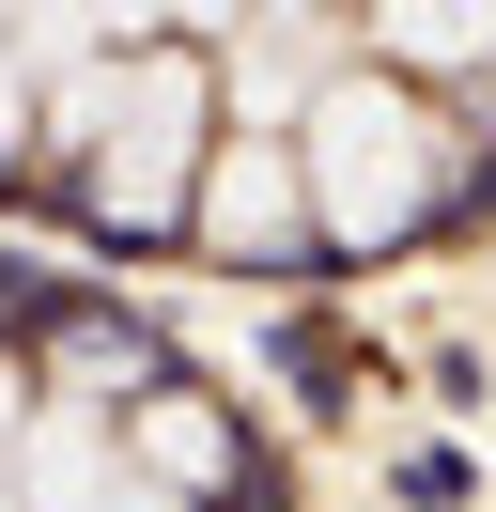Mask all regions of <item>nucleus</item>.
Segmentation results:
<instances>
[{"label":"nucleus","instance_id":"obj_7","mask_svg":"<svg viewBox=\"0 0 496 512\" xmlns=\"http://www.w3.org/2000/svg\"><path fill=\"white\" fill-rule=\"evenodd\" d=\"M109 512H186V497H171V481H140V466H124V497H109Z\"/></svg>","mask_w":496,"mask_h":512},{"label":"nucleus","instance_id":"obj_6","mask_svg":"<svg viewBox=\"0 0 496 512\" xmlns=\"http://www.w3.org/2000/svg\"><path fill=\"white\" fill-rule=\"evenodd\" d=\"M372 47H403V63H481L496 16H372Z\"/></svg>","mask_w":496,"mask_h":512},{"label":"nucleus","instance_id":"obj_1","mask_svg":"<svg viewBox=\"0 0 496 512\" xmlns=\"http://www.w3.org/2000/svg\"><path fill=\"white\" fill-rule=\"evenodd\" d=\"M295 171H310V233L388 249V233H419L434 187H450V125H434L403 78H357V63H341L326 94H310V125H295Z\"/></svg>","mask_w":496,"mask_h":512},{"label":"nucleus","instance_id":"obj_5","mask_svg":"<svg viewBox=\"0 0 496 512\" xmlns=\"http://www.w3.org/2000/svg\"><path fill=\"white\" fill-rule=\"evenodd\" d=\"M124 466L171 481V497H186V481H217V404H140V450H124Z\"/></svg>","mask_w":496,"mask_h":512},{"label":"nucleus","instance_id":"obj_4","mask_svg":"<svg viewBox=\"0 0 496 512\" xmlns=\"http://www.w3.org/2000/svg\"><path fill=\"white\" fill-rule=\"evenodd\" d=\"M16 497H31V512H109V497H124V435H93L78 404H47V419L16 435Z\"/></svg>","mask_w":496,"mask_h":512},{"label":"nucleus","instance_id":"obj_3","mask_svg":"<svg viewBox=\"0 0 496 512\" xmlns=\"http://www.w3.org/2000/svg\"><path fill=\"white\" fill-rule=\"evenodd\" d=\"M202 249H233V264H279L310 233V171H295V140H217L202 156Z\"/></svg>","mask_w":496,"mask_h":512},{"label":"nucleus","instance_id":"obj_2","mask_svg":"<svg viewBox=\"0 0 496 512\" xmlns=\"http://www.w3.org/2000/svg\"><path fill=\"white\" fill-rule=\"evenodd\" d=\"M78 140H93V218H124V233H155V218H186L202 202V78L186 63H124V78H78Z\"/></svg>","mask_w":496,"mask_h":512}]
</instances>
